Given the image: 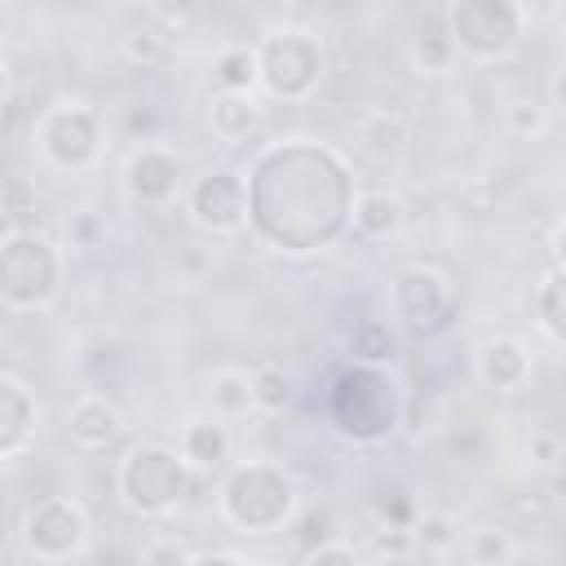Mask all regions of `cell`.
Returning <instances> with one entry per match:
<instances>
[{
	"instance_id": "23",
	"label": "cell",
	"mask_w": 566,
	"mask_h": 566,
	"mask_svg": "<svg viewBox=\"0 0 566 566\" xmlns=\"http://www.w3.org/2000/svg\"><path fill=\"white\" fill-rule=\"evenodd\" d=\"M0 212H9L13 221L27 217V212H35V190H31L27 177H4L0 181Z\"/></svg>"
},
{
	"instance_id": "15",
	"label": "cell",
	"mask_w": 566,
	"mask_h": 566,
	"mask_svg": "<svg viewBox=\"0 0 566 566\" xmlns=\"http://www.w3.org/2000/svg\"><path fill=\"white\" fill-rule=\"evenodd\" d=\"M252 411H265V416H279L292 407V376L274 363H261L252 376Z\"/></svg>"
},
{
	"instance_id": "29",
	"label": "cell",
	"mask_w": 566,
	"mask_h": 566,
	"mask_svg": "<svg viewBox=\"0 0 566 566\" xmlns=\"http://www.w3.org/2000/svg\"><path fill=\"white\" fill-rule=\"evenodd\" d=\"M376 566H420L416 557H376Z\"/></svg>"
},
{
	"instance_id": "24",
	"label": "cell",
	"mask_w": 566,
	"mask_h": 566,
	"mask_svg": "<svg viewBox=\"0 0 566 566\" xmlns=\"http://www.w3.org/2000/svg\"><path fill=\"white\" fill-rule=\"evenodd\" d=\"M526 451H531V464H539V469H553V464L562 460V438H557V429H535Z\"/></svg>"
},
{
	"instance_id": "10",
	"label": "cell",
	"mask_w": 566,
	"mask_h": 566,
	"mask_svg": "<svg viewBox=\"0 0 566 566\" xmlns=\"http://www.w3.org/2000/svg\"><path fill=\"white\" fill-rule=\"evenodd\" d=\"M208 124L221 142H243L261 124V106L252 102V93H217L212 111H208Z\"/></svg>"
},
{
	"instance_id": "1",
	"label": "cell",
	"mask_w": 566,
	"mask_h": 566,
	"mask_svg": "<svg viewBox=\"0 0 566 566\" xmlns=\"http://www.w3.org/2000/svg\"><path fill=\"white\" fill-rule=\"evenodd\" d=\"M256 66H261V84L279 97H301L318 75H323V49L310 31H270L256 49Z\"/></svg>"
},
{
	"instance_id": "8",
	"label": "cell",
	"mask_w": 566,
	"mask_h": 566,
	"mask_svg": "<svg viewBox=\"0 0 566 566\" xmlns=\"http://www.w3.org/2000/svg\"><path fill=\"white\" fill-rule=\"evenodd\" d=\"M354 226L367 239H394L407 226V203L389 190H363L354 199Z\"/></svg>"
},
{
	"instance_id": "27",
	"label": "cell",
	"mask_w": 566,
	"mask_h": 566,
	"mask_svg": "<svg viewBox=\"0 0 566 566\" xmlns=\"http://www.w3.org/2000/svg\"><path fill=\"white\" fill-rule=\"evenodd\" d=\"M177 261H181V265H190V274L199 279V274L212 265V252H208V248H199V243H186V248L177 252Z\"/></svg>"
},
{
	"instance_id": "25",
	"label": "cell",
	"mask_w": 566,
	"mask_h": 566,
	"mask_svg": "<svg viewBox=\"0 0 566 566\" xmlns=\"http://www.w3.org/2000/svg\"><path fill=\"white\" fill-rule=\"evenodd\" d=\"M305 566H358V557H354V548H349V544L327 539V544H318V548H310V553H305Z\"/></svg>"
},
{
	"instance_id": "18",
	"label": "cell",
	"mask_w": 566,
	"mask_h": 566,
	"mask_svg": "<svg viewBox=\"0 0 566 566\" xmlns=\"http://www.w3.org/2000/svg\"><path fill=\"white\" fill-rule=\"evenodd\" d=\"M411 535H416V553H451L460 544V522L451 513H424L411 522Z\"/></svg>"
},
{
	"instance_id": "20",
	"label": "cell",
	"mask_w": 566,
	"mask_h": 566,
	"mask_svg": "<svg viewBox=\"0 0 566 566\" xmlns=\"http://www.w3.org/2000/svg\"><path fill=\"white\" fill-rule=\"evenodd\" d=\"M557 292H562V270L553 265V274L539 283V292H535V310H539V332L557 345L562 340V305H557Z\"/></svg>"
},
{
	"instance_id": "12",
	"label": "cell",
	"mask_w": 566,
	"mask_h": 566,
	"mask_svg": "<svg viewBox=\"0 0 566 566\" xmlns=\"http://www.w3.org/2000/svg\"><path fill=\"white\" fill-rule=\"evenodd\" d=\"M256 80H261V66H256V49L252 44H226V49H217V57H212V84L221 93H248Z\"/></svg>"
},
{
	"instance_id": "6",
	"label": "cell",
	"mask_w": 566,
	"mask_h": 566,
	"mask_svg": "<svg viewBox=\"0 0 566 566\" xmlns=\"http://www.w3.org/2000/svg\"><path fill=\"white\" fill-rule=\"evenodd\" d=\"M473 367H478V380H482V385L509 394V389H517V385L526 380L531 358H526V349H522L513 336H491V340L478 345V363H473Z\"/></svg>"
},
{
	"instance_id": "21",
	"label": "cell",
	"mask_w": 566,
	"mask_h": 566,
	"mask_svg": "<svg viewBox=\"0 0 566 566\" xmlns=\"http://www.w3.org/2000/svg\"><path fill=\"white\" fill-rule=\"evenodd\" d=\"M371 553H376V557H416V535H411V526L385 522V526L371 535Z\"/></svg>"
},
{
	"instance_id": "9",
	"label": "cell",
	"mask_w": 566,
	"mask_h": 566,
	"mask_svg": "<svg viewBox=\"0 0 566 566\" xmlns=\"http://www.w3.org/2000/svg\"><path fill=\"white\" fill-rule=\"evenodd\" d=\"M181 460L195 464V469H221L230 460V433L226 424L212 416V420H190L181 429Z\"/></svg>"
},
{
	"instance_id": "7",
	"label": "cell",
	"mask_w": 566,
	"mask_h": 566,
	"mask_svg": "<svg viewBox=\"0 0 566 566\" xmlns=\"http://www.w3.org/2000/svg\"><path fill=\"white\" fill-rule=\"evenodd\" d=\"M354 142L371 159H394L407 146V115L402 111H389V106L363 111L358 124H354Z\"/></svg>"
},
{
	"instance_id": "2",
	"label": "cell",
	"mask_w": 566,
	"mask_h": 566,
	"mask_svg": "<svg viewBox=\"0 0 566 566\" xmlns=\"http://www.w3.org/2000/svg\"><path fill=\"white\" fill-rule=\"evenodd\" d=\"M119 473H142V482H119L124 500H128L137 513H164V509H172V500L181 495V482H186L181 455L168 451V447H155V442L137 447V451L124 460Z\"/></svg>"
},
{
	"instance_id": "19",
	"label": "cell",
	"mask_w": 566,
	"mask_h": 566,
	"mask_svg": "<svg viewBox=\"0 0 566 566\" xmlns=\"http://www.w3.org/2000/svg\"><path fill=\"white\" fill-rule=\"evenodd\" d=\"M349 349H354L358 358H367V363H380V358L394 354V332H389L380 318H363V323L354 327V336H349Z\"/></svg>"
},
{
	"instance_id": "28",
	"label": "cell",
	"mask_w": 566,
	"mask_h": 566,
	"mask_svg": "<svg viewBox=\"0 0 566 566\" xmlns=\"http://www.w3.org/2000/svg\"><path fill=\"white\" fill-rule=\"evenodd\" d=\"M13 230H18V221H13L9 212H0V248H4L9 239H13Z\"/></svg>"
},
{
	"instance_id": "3",
	"label": "cell",
	"mask_w": 566,
	"mask_h": 566,
	"mask_svg": "<svg viewBox=\"0 0 566 566\" xmlns=\"http://www.w3.org/2000/svg\"><path fill=\"white\" fill-rule=\"evenodd\" d=\"M190 212L199 226L217 230V234H234L243 226V190L234 181V172H208L203 181H195L190 190Z\"/></svg>"
},
{
	"instance_id": "13",
	"label": "cell",
	"mask_w": 566,
	"mask_h": 566,
	"mask_svg": "<svg viewBox=\"0 0 566 566\" xmlns=\"http://www.w3.org/2000/svg\"><path fill=\"white\" fill-rule=\"evenodd\" d=\"M208 402H212L217 420L248 416V411H252V380H248V371H239V367L212 371V380H208Z\"/></svg>"
},
{
	"instance_id": "17",
	"label": "cell",
	"mask_w": 566,
	"mask_h": 566,
	"mask_svg": "<svg viewBox=\"0 0 566 566\" xmlns=\"http://www.w3.org/2000/svg\"><path fill=\"white\" fill-rule=\"evenodd\" d=\"M504 128L522 142H535L553 128V111L539 97H513V102H504Z\"/></svg>"
},
{
	"instance_id": "22",
	"label": "cell",
	"mask_w": 566,
	"mask_h": 566,
	"mask_svg": "<svg viewBox=\"0 0 566 566\" xmlns=\"http://www.w3.org/2000/svg\"><path fill=\"white\" fill-rule=\"evenodd\" d=\"M142 566H190V553L172 535H155L142 544Z\"/></svg>"
},
{
	"instance_id": "14",
	"label": "cell",
	"mask_w": 566,
	"mask_h": 566,
	"mask_svg": "<svg viewBox=\"0 0 566 566\" xmlns=\"http://www.w3.org/2000/svg\"><path fill=\"white\" fill-rule=\"evenodd\" d=\"M460 548L469 566H513L517 557V539L504 526H473L469 535H460Z\"/></svg>"
},
{
	"instance_id": "16",
	"label": "cell",
	"mask_w": 566,
	"mask_h": 566,
	"mask_svg": "<svg viewBox=\"0 0 566 566\" xmlns=\"http://www.w3.org/2000/svg\"><path fill=\"white\" fill-rule=\"evenodd\" d=\"M119 53H124V62H133V66H142V71H150V66H164V62L172 57V35H168V31H159V27H137V31H128V35H124Z\"/></svg>"
},
{
	"instance_id": "4",
	"label": "cell",
	"mask_w": 566,
	"mask_h": 566,
	"mask_svg": "<svg viewBox=\"0 0 566 566\" xmlns=\"http://www.w3.org/2000/svg\"><path fill=\"white\" fill-rule=\"evenodd\" d=\"M124 172H128L133 199H142V203H159L181 186V159L172 150H164V146H137L128 155Z\"/></svg>"
},
{
	"instance_id": "5",
	"label": "cell",
	"mask_w": 566,
	"mask_h": 566,
	"mask_svg": "<svg viewBox=\"0 0 566 566\" xmlns=\"http://www.w3.org/2000/svg\"><path fill=\"white\" fill-rule=\"evenodd\" d=\"M66 433H71L75 447L102 451L124 433V416L106 394H84V398H75V407L66 416Z\"/></svg>"
},
{
	"instance_id": "11",
	"label": "cell",
	"mask_w": 566,
	"mask_h": 566,
	"mask_svg": "<svg viewBox=\"0 0 566 566\" xmlns=\"http://www.w3.org/2000/svg\"><path fill=\"white\" fill-rule=\"evenodd\" d=\"M455 62H460V49H455V40H451L447 27L429 22V27H420L411 35V66L420 75H447Z\"/></svg>"
},
{
	"instance_id": "30",
	"label": "cell",
	"mask_w": 566,
	"mask_h": 566,
	"mask_svg": "<svg viewBox=\"0 0 566 566\" xmlns=\"http://www.w3.org/2000/svg\"><path fill=\"white\" fill-rule=\"evenodd\" d=\"M252 566H279V562H252Z\"/></svg>"
},
{
	"instance_id": "31",
	"label": "cell",
	"mask_w": 566,
	"mask_h": 566,
	"mask_svg": "<svg viewBox=\"0 0 566 566\" xmlns=\"http://www.w3.org/2000/svg\"><path fill=\"white\" fill-rule=\"evenodd\" d=\"M0 49H4V27H0Z\"/></svg>"
},
{
	"instance_id": "26",
	"label": "cell",
	"mask_w": 566,
	"mask_h": 566,
	"mask_svg": "<svg viewBox=\"0 0 566 566\" xmlns=\"http://www.w3.org/2000/svg\"><path fill=\"white\" fill-rule=\"evenodd\" d=\"M66 230H71L75 248H93V243H97V234H102V221L84 208V212H75V217H71V226H66Z\"/></svg>"
}]
</instances>
